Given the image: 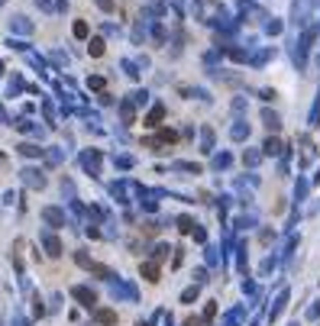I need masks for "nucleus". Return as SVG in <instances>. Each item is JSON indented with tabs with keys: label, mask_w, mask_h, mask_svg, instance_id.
Wrapping results in <instances>:
<instances>
[{
	"label": "nucleus",
	"mask_w": 320,
	"mask_h": 326,
	"mask_svg": "<svg viewBox=\"0 0 320 326\" xmlns=\"http://www.w3.org/2000/svg\"><path fill=\"white\" fill-rule=\"evenodd\" d=\"M142 275H146V281H159V265L146 262V265H142Z\"/></svg>",
	"instance_id": "1"
},
{
	"label": "nucleus",
	"mask_w": 320,
	"mask_h": 326,
	"mask_svg": "<svg viewBox=\"0 0 320 326\" xmlns=\"http://www.w3.org/2000/svg\"><path fill=\"white\" fill-rule=\"evenodd\" d=\"M97 320H100V323H113V320H117V314H113V310H100Z\"/></svg>",
	"instance_id": "2"
},
{
	"label": "nucleus",
	"mask_w": 320,
	"mask_h": 326,
	"mask_svg": "<svg viewBox=\"0 0 320 326\" xmlns=\"http://www.w3.org/2000/svg\"><path fill=\"white\" fill-rule=\"evenodd\" d=\"M91 55H104V42H100V39L91 42Z\"/></svg>",
	"instance_id": "3"
},
{
	"label": "nucleus",
	"mask_w": 320,
	"mask_h": 326,
	"mask_svg": "<svg viewBox=\"0 0 320 326\" xmlns=\"http://www.w3.org/2000/svg\"><path fill=\"white\" fill-rule=\"evenodd\" d=\"M159 120H162V110H159V107H155V110L149 113V126H155V123H159Z\"/></svg>",
	"instance_id": "4"
},
{
	"label": "nucleus",
	"mask_w": 320,
	"mask_h": 326,
	"mask_svg": "<svg viewBox=\"0 0 320 326\" xmlns=\"http://www.w3.org/2000/svg\"><path fill=\"white\" fill-rule=\"evenodd\" d=\"M74 36H87V26L84 23H74Z\"/></svg>",
	"instance_id": "5"
}]
</instances>
